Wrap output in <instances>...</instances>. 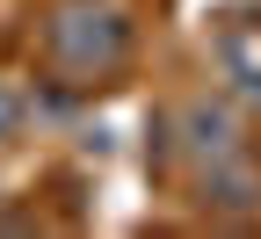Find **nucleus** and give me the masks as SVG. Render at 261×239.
<instances>
[{"instance_id":"nucleus-1","label":"nucleus","mask_w":261,"mask_h":239,"mask_svg":"<svg viewBox=\"0 0 261 239\" xmlns=\"http://www.w3.org/2000/svg\"><path fill=\"white\" fill-rule=\"evenodd\" d=\"M130 44H138V37H130V15L123 8H94V0H65V8L44 22V58L58 65L65 80H80V87L123 73Z\"/></svg>"},{"instance_id":"nucleus-2","label":"nucleus","mask_w":261,"mask_h":239,"mask_svg":"<svg viewBox=\"0 0 261 239\" xmlns=\"http://www.w3.org/2000/svg\"><path fill=\"white\" fill-rule=\"evenodd\" d=\"M160 130L203 167V160H225V152H240L247 145V123H240V109L232 101H211V94H189V101H174L167 116H160Z\"/></svg>"},{"instance_id":"nucleus-3","label":"nucleus","mask_w":261,"mask_h":239,"mask_svg":"<svg viewBox=\"0 0 261 239\" xmlns=\"http://www.w3.org/2000/svg\"><path fill=\"white\" fill-rule=\"evenodd\" d=\"M196 210L218 218V225H240V218L261 210V167H254L247 145L225 152V160H203V167H196Z\"/></svg>"},{"instance_id":"nucleus-4","label":"nucleus","mask_w":261,"mask_h":239,"mask_svg":"<svg viewBox=\"0 0 261 239\" xmlns=\"http://www.w3.org/2000/svg\"><path fill=\"white\" fill-rule=\"evenodd\" d=\"M15 123H22V101H15V87H0V145L15 138Z\"/></svg>"}]
</instances>
